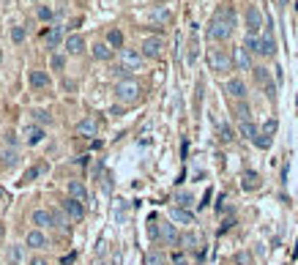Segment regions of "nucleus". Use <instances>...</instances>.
Wrapping results in <instances>:
<instances>
[{
    "label": "nucleus",
    "mask_w": 298,
    "mask_h": 265,
    "mask_svg": "<svg viewBox=\"0 0 298 265\" xmlns=\"http://www.w3.org/2000/svg\"><path fill=\"white\" fill-rule=\"evenodd\" d=\"M233 28H235V11L233 9H224L219 11L208 25V38L211 41H227L233 36Z\"/></svg>",
    "instance_id": "nucleus-1"
},
{
    "label": "nucleus",
    "mask_w": 298,
    "mask_h": 265,
    "mask_svg": "<svg viewBox=\"0 0 298 265\" xmlns=\"http://www.w3.org/2000/svg\"><path fill=\"white\" fill-rule=\"evenodd\" d=\"M140 93H143V87H140V82L131 77H123L115 82V96H118V101H123V104H134L140 99Z\"/></svg>",
    "instance_id": "nucleus-2"
},
{
    "label": "nucleus",
    "mask_w": 298,
    "mask_h": 265,
    "mask_svg": "<svg viewBox=\"0 0 298 265\" xmlns=\"http://www.w3.org/2000/svg\"><path fill=\"white\" fill-rule=\"evenodd\" d=\"M208 66L211 71H216V74H227V71H233V55L222 50V47H214V50H208Z\"/></svg>",
    "instance_id": "nucleus-3"
},
{
    "label": "nucleus",
    "mask_w": 298,
    "mask_h": 265,
    "mask_svg": "<svg viewBox=\"0 0 298 265\" xmlns=\"http://www.w3.org/2000/svg\"><path fill=\"white\" fill-rule=\"evenodd\" d=\"M145 63V55L140 50H121V66L126 71H140Z\"/></svg>",
    "instance_id": "nucleus-4"
},
{
    "label": "nucleus",
    "mask_w": 298,
    "mask_h": 265,
    "mask_svg": "<svg viewBox=\"0 0 298 265\" xmlns=\"http://www.w3.org/2000/svg\"><path fill=\"white\" fill-rule=\"evenodd\" d=\"M260 55L263 58H273L277 55V38H273V25H265V33L260 36Z\"/></svg>",
    "instance_id": "nucleus-5"
},
{
    "label": "nucleus",
    "mask_w": 298,
    "mask_h": 265,
    "mask_svg": "<svg viewBox=\"0 0 298 265\" xmlns=\"http://www.w3.org/2000/svg\"><path fill=\"white\" fill-rule=\"evenodd\" d=\"M162 50H164V38H162V36H151V38H145L143 47H140V52H143L145 58H151V60L159 58Z\"/></svg>",
    "instance_id": "nucleus-6"
},
{
    "label": "nucleus",
    "mask_w": 298,
    "mask_h": 265,
    "mask_svg": "<svg viewBox=\"0 0 298 265\" xmlns=\"http://www.w3.org/2000/svg\"><path fill=\"white\" fill-rule=\"evenodd\" d=\"M263 28V14L257 6H249L246 9V36H257Z\"/></svg>",
    "instance_id": "nucleus-7"
},
{
    "label": "nucleus",
    "mask_w": 298,
    "mask_h": 265,
    "mask_svg": "<svg viewBox=\"0 0 298 265\" xmlns=\"http://www.w3.org/2000/svg\"><path fill=\"white\" fill-rule=\"evenodd\" d=\"M159 238L164 240V246H178V244H181V235H178V230H175V224H172V222H162Z\"/></svg>",
    "instance_id": "nucleus-8"
},
{
    "label": "nucleus",
    "mask_w": 298,
    "mask_h": 265,
    "mask_svg": "<svg viewBox=\"0 0 298 265\" xmlns=\"http://www.w3.org/2000/svg\"><path fill=\"white\" fill-rule=\"evenodd\" d=\"M233 66L238 69V71H252V55H249L244 47L233 50Z\"/></svg>",
    "instance_id": "nucleus-9"
},
{
    "label": "nucleus",
    "mask_w": 298,
    "mask_h": 265,
    "mask_svg": "<svg viewBox=\"0 0 298 265\" xmlns=\"http://www.w3.org/2000/svg\"><path fill=\"white\" fill-rule=\"evenodd\" d=\"M77 134H80V137H96L99 134V120L96 118H82L80 123H77Z\"/></svg>",
    "instance_id": "nucleus-10"
},
{
    "label": "nucleus",
    "mask_w": 298,
    "mask_h": 265,
    "mask_svg": "<svg viewBox=\"0 0 298 265\" xmlns=\"http://www.w3.org/2000/svg\"><path fill=\"white\" fill-rule=\"evenodd\" d=\"M28 79H30V85H33L36 91H44V87H50V82H52L50 74H47V71H41V69H33V71L28 74Z\"/></svg>",
    "instance_id": "nucleus-11"
},
{
    "label": "nucleus",
    "mask_w": 298,
    "mask_h": 265,
    "mask_svg": "<svg viewBox=\"0 0 298 265\" xmlns=\"http://www.w3.org/2000/svg\"><path fill=\"white\" fill-rule=\"evenodd\" d=\"M170 222L172 224H194V213L192 211H186V208H172L170 211Z\"/></svg>",
    "instance_id": "nucleus-12"
},
{
    "label": "nucleus",
    "mask_w": 298,
    "mask_h": 265,
    "mask_svg": "<svg viewBox=\"0 0 298 265\" xmlns=\"http://www.w3.org/2000/svg\"><path fill=\"white\" fill-rule=\"evenodd\" d=\"M224 91L233 96V99H244L246 96V85H244V79H238V77H233V79H227V85H224Z\"/></svg>",
    "instance_id": "nucleus-13"
},
{
    "label": "nucleus",
    "mask_w": 298,
    "mask_h": 265,
    "mask_svg": "<svg viewBox=\"0 0 298 265\" xmlns=\"http://www.w3.org/2000/svg\"><path fill=\"white\" fill-rule=\"evenodd\" d=\"M63 211H66L68 216H72L74 222H80L82 216H85V208H82V203H80V200H74V197H68L66 203H63Z\"/></svg>",
    "instance_id": "nucleus-14"
},
{
    "label": "nucleus",
    "mask_w": 298,
    "mask_h": 265,
    "mask_svg": "<svg viewBox=\"0 0 298 265\" xmlns=\"http://www.w3.org/2000/svg\"><path fill=\"white\" fill-rule=\"evenodd\" d=\"M60 38H63V30H60L58 25H52L50 30H44V44H47V50H55V47L60 44Z\"/></svg>",
    "instance_id": "nucleus-15"
},
{
    "label": "nucleus",
    "mask_w": 298,
    "mask_h": 265,
    "mask_svg": "<svg viewBox=\"0 0 298 265\" xmlns=\"http://www.w3.org/2000/svg\"><path fill=\"white\" fill-rule=\"evenodd\" d=\"M181 246L186 252H200V235L197 232H184L181 235Z\"/></svg>",
    "instance_id": "nucleus-16"
},
{
    "label": "nucleus",
    "mask_w": 298,
    "mask_h": 265,
    "mask_svg": "<svg viewBox=\"0 0 298 265\" xmlns=\"http://www.w3.org/2000/svg\"><path fill=\"white\" fill-rule=\"evenodd\" d=\"M25 244L30 249H44L47 246V235H44V232H38V230H30L28 238H25Z\"/></svg>",
    "instance_id": "nucleus-17"
},
{
    "label": "nucleus",
    "mask_w": 298,
    "mask_h": 265,
    "mask_svg": "<svg viewBox=\"0 0 298 265\" xmlns=\"http://www.w3.org/2000/svg\"><path fill=\"white\" fill-rule=\"evenodd\" d=\"M33 224L36 227H50L52 222V211H44V208H38V211H33Z\"/></svg>",
    "instance_id": "nucleus-18"
},
{
    "label": "nucleus",
    "mask_w": 298,
    "mask_h": 265,
    "mask_svg": "<svg viewBox=\"0 0 298 265\" xmlns=\"http://www.w3.org/2000/svg\"><path fill=\"white\" fill-rule=\"evenodd\" d=\"M66 50L72 52V55L85 52V38L82 36H66Z\"/></svg>",
    "instance_id": "nucleus-19"
},
{
    "label": "nucleus",
    "mask_w": 298,
    "mask_h": 265,
    "mask_svg": "<svg viewBox=\"0 0 298 265\" xmlns=\"http://www.w3.org/2000/svg\"><path fill=\"white\" fill-rule=\"evenodd\" d=\"M68 194H72L74 200H80V203H85V197H88V189H85L82 181H72V183H68Z\"/></svg>",
    "instance_id": "nucleus-20"
},
{
    "label": "nucleus",
    "mask_w": 298,
    "mask_h": 265,
    "mask_svg": "<svg viewBox=\"0 0 298 265\" xmlns=\"http://www.w3.org/2000/svg\"><path fill=\"white\" fill-rule=\"evenodd\" d=\"M41 140H44V128L41 126H30L25 131V142H28V145H38Z\"/></svg>",
    "instance_id": "nucleus-21"
},
{
    "label": "nucleus",
    "mask_w": 298,
    "mask_h": 265,
    "mask_svg": "<svg viewBox=\"0 0 298 265\" xmlns=\"http://www.w3.org/2000/svg\"><path fill=\"white\" fill-rule=\"evenodd\" d=\"M241 186H244L246 191H255V189H260V175L257 172H244V181H241Z\"/></svg>",
    "instance_id": "nucleus-22"
},
{
    "label": "nucleus",
    "mask_w": 298,
    "mask_h": 265,
    "mask_svg": "<svg viewBox=\"0 0 298 265\" xmlns=\"http://www.w3.org/2000/svg\"><path fill=\"white\" fill-rule=\"evenodd\" d=\"M93 58H96V60H109V58H112L109 44H93Z\"/></svg>",
    "instance_id": "nucleus-23"
},
{
    "label": "nucleus",
    "mask_w": 298,
    "mask_h": 265,
    "mask_svg": "<svg viewBox=\"0 0 298 265\" xmlns=\"http://www.w3.org/2000/svg\"><path fill=\"white\" fill-rule=\"evenodd\" d=\"M68 219H72V216H68L66 211H52V222H55L58 230H68Z\"/></svg>",
    "instance_id": "nucleus-24"
},
{
    "label": "nucleus",
    "mask_w": 298,
    "mask_h": 265,
    "mask_svg": "<svg viewBox=\"0 0 298 265\" xmlns=\"http://www.w3.org/2000/svg\"><path fill=\"white\" fill-rule=\"evenodd\" d=\"M244 50L249 52V55H260V36H246L244 38Z\"/></svg>",
    "instance_id": "nucleus-25"
},
{
    "label": "nucleus",
    "mask_w": 298,
    "mask_h": 265,
    "mask_svg": "<svg viewBox=\"0 0 298 265\" xmlns=\"http://www.w3.org/2000/svg\"><path fill=\"white\" fill-rule=\"evenodd\" d=\"M257 126L252 123V120H244V123H241V137H246V140H255L257 137Z\"/></svg>",
    "instance_id": "nucleus-26"
},
{
    "label": "nucleus",
    "mask_w": 298,
    "mask_h": 265,
    "mask_svg": "<svg viewBox=\"0 0 298 265\" xmlns=\"http://www.w3.org/2000/svg\"><path fill=\"white\" fill-rule=\"evenodd\" d=\"M252 71H255V79H257V82H260L263 87H265V85H271V71H268V69L257 66V69H252Z\"/></svg>",
    "instance_id": "nucleus-27"
},
{
    "label": "nucleus",
    "mask_w": 298,
    "mask_h": 265,
    "mask_svg": "<svg viewBox=\"0 0 298 265\" xmlns=\"http://www.w3.org/2000/svg\"><path fill=\"white\" fill-rule=\"evenodd\" d=\"M145 265H167V257L162 252H148L145 254Z\"/></svg>",
    "instance_id": "nucleus-28"
},
{
    "label": "nucleus",
    "mask_w": 298,
    "mask_h": 265,
    "mask_svg": "<svg viewBox=\"0 0 298 265\" xmlns=\"http://www.w3.org/2000/svg\"><path fill=\"white\" fill-rule=\"evenodd\" d=\"M107 44H109V47H121V44H123V33H121L118 28H112V30L107 33Z\"/></svg>",
    "instance_id": "nucleus-29"
},
{
    "label": "nucleus",
    "mask_w": 298,
    "mask_h": 265,
    "mask_svg": "<svg viewBox=\"0 0 298 265\" xmlns=\"http://www.w3.org/2000/svg\"><path fill=\"white\" fill-rule=\"evenodd\" d=\"M6 257H9L11 265L22 262V246H9V252H6Z\"/></svg>",
    "instance_id": "nucleus-30"
},
{
    "label": "nucleus",
    "mask_w": 298,
    "mask_h": 265,
    "mask_svg": "<svg viewBox=\"0 0 298 265\" xmlns=\"http://www.w3.org/2000/svg\"><path fill=\"white\" fill-rule=\"evenodd\" d=\"M175 203H178V208H186V211H189L192 203H194V197L189 194V191H181V194L175 197Z\"/></svg>",
    "instance_id": "nucleus-31"
},
{
    "label": "nucleus",
    "mask_w": 298,
    "mask_h": 265,
    "mask_svg": "<svg viewBox=\"0 0 298 265\" xmlns=\"http://www.w3.org/2000/svg\"><path fill=\"white\" fill-rule=\"evenodd\" d=\"M25 36L28 33H25V28H22V25H14L11 28V41L14 44H22V41H25Z\"/></svg>",
    "instance_id": "nucleus-32"
},
{
    "label": "nucleus",
    "mask_w": 298,
    "mask_h": 265,
    "mask_svg": "<svg viewBox=\"0 0 298 265\" xmlns=\"http://www.w3.org/2000/svg\"><path fill=\"white\" fill-rule=\"evenodd\" d=\"M219 140H222V142H230V140H235V137H233V128L227 126V123H219Z\"/></svg>",
    "instance_id": "nucleus-33"
},
{
    "label": "nucleus",
    "mask_w": 298,
    "mask_h": 265,
    "mask_svg": "<svg viewBox=\"0 0 298 265\" xmlns=\"http://www.w3.org/2000/svg\"><path fill=\"white\" fill-rule=\"evenodd\" d=\"M277 118H268V120H265V126H263V134H265V137H273V134H277Z\"/></svg>",
    "instance_id": "nucleus-34"
},
{
    "label": "nucleus",
    "mask_w": 298,
    "mask_h": 265,
    "mask_svg": "<svg viewBox=\"0 0 298 265\" xmlns=\"http://www.w3.org/2000/svg\"><path fill=\"white\" fill-rule=\"evenodd\" d=\"M252 142H255V145L260 148V150H268V148H271V137H265V134H257Z\"/></svg>",
    "instance_id": "nucleus-35"
},
{
    "label": "nucleus",
    "mask_w": 298,
    "mask_h": 265,
    "mask_svg": "<svg viewBox=\"0 0 298 265\" xmlns=\"http://www.w3.org/2000/svg\"><path fill=\"white\" fill-rule=\"evenodd\" d=\"M36 14H38V19H44V22H50V19L55 17V11L50 9V6H38V11H36Z\"/></svg>",
    "instance_id": "nucleus-36"
},
{
    "label": "nucleus",
    "mask_w": 298,
    "mask_h": 265,
    "mask_svg": "<svg viewBox=\"0 0 298 265\" xmlns=\"http://www.w3.org/2000/svg\"><path fill=\"white\" fill-rule=\"evenodd\" d=\"M41 170H44L41 164H38V167H30V170H28L25 175H22V183H30V181H33V178H36V175L41 172Z\"/></svg>",
    "instance_id": "nucleus-37"
},
{
    "label": "nucleus",
    "mask_w": 298,
    "mask_h": 265,
    "mask_svg": "<svg viewBox=\"0 0 298 265\" xmlns=\"http://www.w3.org/2000/svg\"><path fill=\"white\" fill-rule=\"evenodd\" d=\"M148 232H151V238H159V219L156 216L148 219Z\"/></svg>",
    "instance_id": "nucleus-38"
},
{
    "label": "nucleus",
    "mask_w": 298,
    "mask_h": 265,
    "mask_svg": "<svg viewBox=\"0 0 298 265\" xmlns=\"http://www.w3.org/2000/svg\"><path fill=\"white\" fill-rule=\"evenodd\" d=\"M151 17H153L156 22H170V11H167V9H156Z\"/></svg>",
    "instance_id": "nucleus-39"
},
{
    "label": "nucleus",
    "mask_w": 298,
    "mask_h": 265,
    "mask_svg": "<svg viewBox=\"0 0 298 265\" xmlns=\"http://www.w3.org/2000/svg\"><path fill=\"white\" fill-rule=\"evenodd\" d=\"M235 112H238L241 123H244V120H252V118H249V107H246V104H238V109H235Z\"/></svg>",
    "instance_id": "nucleus-40"
},
{
    "label": "nucleus",
    "mask_w": 298,
    "mask_h": 265,
    "mask_svg": "<svg viewBox=\"0 0 298 265\" xmlns=\"http://www.w3.org/2000/svg\"><path fill=\"white\" fill-rule=\"evenodd\" d=\"M235 262H238V265H249V262H252V254H249V252H238V254H235Z\"/></svg>",
    "instance_id": "nucleus-41"
},
{
    "label": "nucleus",
    "mask_w": 298,
    "mask_h": 265,
    "mask_svg": "<svg viewBox=\"0 0 298 265\" xmlns=\"http://www.w3.org/2000/svg\"><path fill=\"white\" fill-rule=\"evenodd\" d=\"M33 118L38 120V123H50V112H47V109H36Z\"/></svg>",
    "instance_id": "nucleus-42"
},
{
    "label": "nucleus",
    "mask_w": 298,
    "mask_h": 265,
    "mask_svg": "<svg viewBox=\"0 0 298 265\" xmlns=\"http://www.w3.org/2000/svg\"><path fill=\"white\" fill-rule=\"evenodd\" d=\"M63 66H66L63 55H55V58H52V69H55V71H60V69H63Z\"/></svg>",
    "instance_id": "nucleus-43"
},
{
    "label": "nucleus",
    "mask_w": 298,
    "mask_h": 265,
    "mask_svg": "<svg viewBox=\"0 0 298 265\" xmlns=\"http://www.w3.org/2000/svg\"><path fill=\"white\" fill-rule=\"evenodd\" d=\"M3 159H6V167H14V164H17V153H14V150L3 153Z\"/></svg>",
    "instance_id": "nucleus-44"
},
{
    "label": "nucleus",
    "mask_w": 298,
    "mask_h": 265,
    "mask_svg": "<svg viewBox=\"0 0 298 265\" xmlns=\"http://www.w3.org/2000/svg\"><path fill=\"white\" fill-rule=\"evenodd\" d=\"M172 265H189V260H186L184 254H175V257H172Z\"/></svg>",
    "instance_id": "nucleus-45"
},
{
    "label": "nucleus",
    "mask_w": 298,
    "mask_h": 265,
    "mask_svg": "<svg viewBox=\"0 0 298 265\" xmlns=\"http://www.w3.org/2000/svg\"><path fill=\"white\" fill-rule=\"evenodd\" d=\"M194 58H197V44H192V50H189V63H194Z\"/></svg>",
    "instance_id": "nucleus-46"
},
{
    "label": "nucleus",
    "mask_w": 298,
    "mask_h": 265,
    "mask_svg": "<svg viewBox=\"0 0 298 265\" xmlns=\"http://www.w3.org/2000/svg\"><path fill=\"white\" fill-rule=\"evenodd\" d=\"M30 265H47V260H44V257H33V260H30Z\"/></svg>",
    "instance_id": "nucleus-47"
},
{
    "label": "nucleus",
    "mask_w": 298,
    "mask_h": 265,
    "mask_svg": "<svg viewBox=\"0 0 298 265\" xmlns=\"http://www.w3.org/2000/svg\"><path fill=\"white\" fill-rule=\"evenodd\" d=\"M3 235H6V227H3V224H0V240H3Z\"/></svg>",
    "instance_id": "nucleus-48"
},
{
    "label": "nucleus",
    "mask_w": 298,
    "mask_h": 265,
    "mask_svg": "<svg viewBox=\"0 0 298 265\" xmlns=\"http://www.w3.org/2000/svg\"><path fill=\"white\" fill-rule=\"evenodd\" d=\"M115 262H118V260H112V262H104V265H115Z\"/></svg>",
    "instance_id": "nucleus-49"
},
{
    "label": "nucleus",
    "mask_w": 298,
    "mask_h": 265,
    "mask_svg": "<svg viewBox=\"0 0 298 265\" xmlns=\"http://www.w3.org/2000/svg\"><path fill=\"white\" fill-rule=\"evenodd\" d=\"M33 3H36V0H33Z\"/></svg>",
    "instance_id": "nucleus-50"
}]
</instances>
